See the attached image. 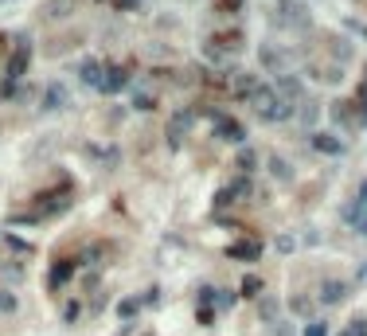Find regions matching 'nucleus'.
<instances>
[{
    "label": "nucleus",
    "instance_id": "nucleus-32",
    "mask_svg": "<svg viewBox=\"0 0 367 336\" xmlns=\"http://www.w3.org/2000/svg\"><path fill=\"white\" fill-rule=\"evenodd\" d=\"M114 4H117V8H133L137 0H114Z\"/></svg>",
    "mask_w": 367,
    "mask_h": 336
},
{
    "label": "nucleus",
    "instance_id": "nucleus-13",
    "mask_svg": "<svg viewBox=\"0 0 367 336\" xmlns=\"http://www.w3.org/2000/svg\"><path fill=\"white\" fill-rule=\"evenodd\" d=\"M71 274H75V262H71V258L55 262V266H51V277H47V282H51V289L67 286V282H71Z\"/></svg>",
    "mask_w": 367,
    "mask_h": 336
},
{
    "label": "nucleus",
    "instance_id": "nucleus-9",
    "mask_svg": "<svg viewBox=\"0 0 367 336\" xmlns=\"http://www.w3.org/2000/svg\"><path fill=\"white\" fill-rule=\"evenodd\" d=\"M227 254H231V258H246V262H258V258H262V243H258V239H242V243H234V246H231V251H227Z\"/></svg>",
    "mask_w": 367,
    "mask_h": 336
},
{
    "label": "nucleus",
    "instance_id": "nucleus-10",
    "mask_svg": "<svg viewBox=\"0 0 367 336\" xmlns=\"http://www.w3.org/2000/svg\"><path fill=\"white\" fill-rule=\"evenodd\" d=\"M126 83H129L126 67H106V78H102V94H117Z\"/></svg>",
    "mask_w": 367,
    "mask_h": 336
},
{
    "label": "nucleus",
    "instance_id": "nucleus-1",
    "mask_svg": "<svg viewBox=\"0 0 367 336\" xmlns=\"http://www.w3.org/2000/svg\"><path fill=\"white\" fill-rule=\"evenodd\" d=\"M251 106H254V114H258L262 121H289L293 118V102L277 98L270 86H258V90L251 94Z\"/></svg>",
    "mask_w": 367,
    "mask_h": 336
},
{
    "label": "nucleus",
    "instance_id": "nucleus-22",
    "mask_svg": "<svg viewBox=\"0 0 367 336\" xmlns=\"http://www.w3.org/2000/svg\"><path fill=\"white\" fill-rule=\"evenodd\" d=\"M254 164H258V152H254V149H242V152H239V168L246 172V176H251Z\"/></svg>",
    "mask_w": 367,
    "mask_h": 336
},
{
    "label": "nucleus",
    "instance_id": "nucleus-24",
    "mask_svg": "<svg viewBox=\"0 0 367 336\" xmlns=\"http://www.w3.org/2000/svg\"><path fill=\"white\" fill-rule=\"evenodd\" d=\"M340 336H367V320H363V317H356V320H351V325L344 328Z\"/></svg>",
    "mask_w": 367,
    "mask_h": 336
},
{
    "label": "nucleus",
    "instance_id": "nucleus-31",
    "mask_svg": "<svg viewBox=\"0 0 367 336\" xmlns=\"http://www.w3.org/2000/svg\"><path fill=\"white\" fill-rule=\"evenodd\" d=\"M356 200H359V203H363V208H367V180H363V184H359V192H356Z\"/></svg>",
    "mask_w": 367,
    "mask_h": 336
},
{
    "label": "nucleus",
    "instance_id": "nucleus-27",
    "mask_svg": "<svg viewBox=\"0 0 367 336\" xmlns=\"http://www.w3.org/2000/svg\"><path fill=\"white\" fill-rule=\"evenodd\" d=\"M305 336H328V328L320 325V320H309V325H305Z\"/></svg>",
    "mask_w": 367,
    "mask_h": 336
},
{
    "label": "nucleus",
    "instance_id": "nucleus-20",
    "mask_svg": "<svg viewBox=\"0 0 367 336\" xmlns=\"http://www.w3.org/2000/svg\"><path fill=\"white\" fill-rule=\"evenodd\" d=\"M239 294L242 297H258L262 294V277L258 274H246V277H242V286H239Z\"/></svg>",
    "mask_w": 367,
    "mask_h": 336
},
{
    "label": "nucleus",
    "instance_id": "nucleus-29",
    "mask_svg": "<svg viewBox=\"0 0 367 336\" xmlns=\"http://www.w3.org/2000/svg\"><path fill=\"white\" fill-rule=\"evenodd\" d=\"M137 309H141V301H126V305H121V313H126V317H133Z\"/></svg>",
    "mask_w": 367,
    "mask_h": 336
},
{
    "label": "nucleus",
    "instance_id": "nucleus-8",
    "mask_svg": "<svg viewBox=\"0 0 367 336\" xmlns=\"http://www.w3.org/2000/svg\"><path fill=\"white\" fill-rule=\"evenodd\" d=\"M309 141H313V149L325 152V157H340V152H344V141H340V137H332V133H313Z\"/></svg>",
    "mask_w": 367,
    "mask_h": 336
},
{
    "label": "nucleus",
    "instance_id": "nucleus-7",
    "mask_svg": "<svg viewBox=\"0 0 367 336\" xmlns=\"http://www.w3.org/2000/svg\"><path fill=\"white\" fill-rule=\"evenodd\" d=\"M211 126H215V133L223 137V141H246V133H242V126L234 118H227V114H211Z\"/></svg>",
    "mask_w": 367,
    "mask_h": 336
},
{
    "label": "nucleus",
    "instance_id": "nucleus-28",
    "mask_svg": "<svg viewBox=\"0 0 367 336\" xmlns=\"http://www.w3.org/2000/svg\"><path fill=\"white\" fill-rule=\"evenodd\" d=\"M0 309H4V313H12V309H16V301H12V294H0Z\"/></svg>",
    "mask_w": 367,
    "mask_h": 336
},
{
    "label": "nucleus",
    "instance_id": "nucleus-26",
    "mask_svg": "<svg viewBox=\"0 0 367 336\" xmlns=\"http://www.w3.org/2000/svg\"><path fill=\"white\" fill-rule=\"evenodd\" d=\"M231 203H234V192H231V188H223V192L215 196V208H231Z\"/></svg>",
    "mask_w": 367,
    "mask_h": 336
},
{
    "label": "nucleus",
    "instance_id": "nucleus-19",
    "mask_svg": "<svg viewBox=\"0 0 367 336\" xmlns=\"http://www.w3.org/2000/svg\"><path fill=\"white\" fill-rule=\"evenodd\" d=\"M262 63H266V67H277V71H282L285 63H289V55H285V51H274V47H262Z\"/></svg>",
    "mask_w": 367,
    "mask_h": 336
},
{
    "label": "nucleus",
    "instance_id": "nucleus-6",
    "mask_svg": "<svg viewBox=\"0 0 367 336\" xmlns=\"http://www.w3.org/2000/svg\"><path fill=\"white\" fill-rule=\"evenodd\" d=\"M340 219L348 223L351 231H356V235H367V208H363L359 200H348V203H344V208H340Z\"/></svg>",
    "mask_w": 367,
    "mask_h": 336
},
{
    "label": "nucleus",
    "instance_id": "nucleus-16",
    "mask_svg": "<svg viewBox=\"0 0 367 336\" xmlns=\"http://www.w3.org/2000/svg\"><path fill=\"white\" fill-rule=\"evenodd\" d=\"M67 106V90L63 86H47V94H43V109H63Z\"/></svg>",
    "mask_w": 367,
    "mask_h": 336
},
{
    "label": "nucleus",
    "instance_id": "nucleus-12",
    "mask_svg": "<svg viewBox=\"0 0 367 336\" xmlns=\"http://www.w3.org/2000/svg\"><path fill=\"white\" fill-rule=\"evenodd\" d=\"M78 75H83V83H86V86H98V90H102V78H106V67H102L98 59H86L83 67H78Z\"/></svg>",
    "mask_w": 367,
    "mask_h": 336
},
{
    "label": "nucleus",
    "instance_id": "nucleus-18",
    "mask_svg": "<svg viewBox=\"0 0 367 336\" xmlns=\"http://www.w3.org/2000/svg\"><path fill=\"white\" fill-rule=\"evenodd\" d=\"M211 43H219L223 51H239V47H242V32H219ZM219 47H215V51H219Z\"/></svg>",
    "mask_w": 367,
    "mask_h": 336
},
{
    "label": "nucleus",
    "instance_id": "nucleus-5",
    "mask_svg": "<svg viewBox=\"0 0 367 336\" xmlns=\"http://www.w3.org/2000/svg\"><path fill=\"white\" fill-rule=\"evenodd\" d=\"M332 118L340 121V126H348V129L367 126V114L359 109V102H336V106H332Z\"/></svg>",
    "mask_w": 367,
    "mask_h": 336
},
{
    "label": "nucleus",
    "instance_id": "nucleus-15",
    "mask_svg": "<svg viewBox=\"0 0 367 336\" xmlns=\"http://www.w3.org/2000/svg\"><path fill=\"white\" fill-rule=\"evenodd\" d=\"M188 126H192V114H176V118L168 121V145H180V137L188 133Z\"/></svg>",
    "mask_w": 367,
    "mask_h": 336
},
{
    "label": "nucleus",
    "instance_id": "nucleus-33",
    "mask_svg": "<svg viewBox=\"0 0 367 336\" xmlns=\"http://www.w3.org/2000/svg\"><path fill=\"white\" fill-rule=\"evenodd\" d=\"M0 55H4V40H0Z\"/></svg>",
    "mask_w": 367,
    "mask_h": 336
},
{
    "label": "nucleus",
    "instance_id": "nucleus-4",
    "mask_svg": "<svg viewBox=\"0 0 367 336\" xmlns=\"http://www.w3.org/2000/svg\"><path fill=\"white\" fill-rule=\"evenodd\" d=\"M28 63H32V43H28V40H20L16 47H12V59H8V71H4V75H8V83H20V78H24Z\"/></svg>",
    "mask_w": 367,
    "mask_h": 336
},
{
    "label": "nucleus",
    "instance_id": "nucleus-23",
    "mask_svg": "<svg viewBox=\"0 0 367 336\" xmlns=\"http://www.w3.org/2000/svg\"><path fill=\"white\" fill-rule=\"evenodd\" d=\"M246 0H215V12H242Z\"/></svg>",
    "mask_w": 367,
    "mask_h": 336
},
{
    "label": "nucleus",
    "instance_id": "nucleus-3",
    "mask_svg": "<svg viewBox=\"0 0 367 336\" xmlns=\"http://www.w3.org/2000/svg\"><path fill=\"white\" fill-rule=\"evenodd\" d=\"M274 24L277 28H305L309 16H305V8H301L297 0H282V4L274 8Z\"/></svg>",
    "mask_w": 367,
    "mask_h": 336
},
{
    "label": "nucleus",
    "instance_id": "nucleus-25",
    "mask_svg": "<svg viewBox=\"0 0 367 336\" xmlns=\"http://www.w3.org/2000/svg\"><path fill=\"white\" fill-rule=\"evenodd\" d=\"M67 8H71V0H51V4H47L51 16H67Z\"/></svg>",
    "mask_w": 367,
    "mask_h": 336
},
{
    "label": "nucleus",
    "instance_id": "nucleus-21",
    "mask_svg": "<svg viewBox=\"0 0 367 336\" xmlns=\"http://www.w3.org/2000/svg\"><path fill=\"white\" fill-rule=\"evenodd\" d=\"M270 172H274V176H277V180H285V184H289V180H293V172H289V164H285V160H282V157H270Z\"/></svg>",
    "mask_w": 367,
    "mask_h": 336
},
{
    "label": "nucleus",
    "instance_id": "nucleus-30",
    "mask_svg": "<svg viewBox=\"0 0 367 336\" xmlns=\"http://www.w3.org/2000/svg\"><path fill=\"white\" fill-rule=\"evenodd\" d=\"M359 109L367 114V78H363V86H359Z\"/></svg>",
    "mask_w": 367,
    "mask_h": 336
},
{
    "label": "nucleus",
    "instance_id": "nucleus-11",
    "mask_svg": "<svg viewBox=\"0 0 367 336\" xmlns=\"http://www.w3.org/2000/svg\"><path fill=\"white\" fill-rule=\"evenodd\" d=\"M274 94H277V98H285V102H297V98H301V83H297L293 75H277Z\"/></svg>",
    "mask_w": 367,
    "mask_h": 336
},
{
    "label": "nucleus",
    "instance_id": "nucleus-14",
    "mask_svg": "<svg viewBox=\"0 0 367 336\" xmlns=\"http://www.w3.org/2000/svg\"><path fill=\"white\" fill-rule=\"evenodd\" d=\"M344 297H348V286H344V282H325V286H320V301L325 305H340Z\"/></svg>",
    "mask_w": 367,
    "mask_h": 336
},
{
    "label": "nucleus",
    "instance_id": "nucleus-17",
    "mask_svg": "<svg viewBox=\"0 0 367 336\" xmlns=\"http://www.w3.org/2000/svg\"><path fill=\"white\" fill-rule=\"evenodd\" d=\"M231 90H234V94H242V98H251V94L258 90V78H254V75H234Z\"/></svg>",
    "mask_w": 367,
    "mask_h": 336
},
{
    "label": "nucleus",
    "instance_id": "nucleus-2",
    "mask_svg": "<svg viewBox=\"0 0 367 336\" xmlns=\"http://www.w3.org/2000/svg\"><path fill=\"white\" fill-rule=\"evenodd\" d=\"M67 208H71L67 196H59V192H43V196H35V208L28 211V215H20V219L35 223V219H47V215H55V211H67Z\"/></svg>",
    "mask_w": 367,
    "mask_h": 336
}]
</instances>
